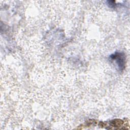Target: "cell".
<instances>
[{
  "label": "cell",
  "mask_w": 130,
  "mask_h": 130,
  "mask_svg": "<svg viewBox=\"0 0 130 130\" xmlns=\"http://www.w3.org/2000/svg\"><path fill=\"white\" fill-rule=\"evenodd\" d=\"M110 58L114 61L119 70L122 71L125 68V55L123 52H116L110 56Z\"/></svg>",
  "instance_id": "obj_1"
}]
</instances>
